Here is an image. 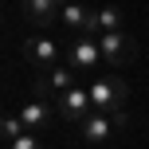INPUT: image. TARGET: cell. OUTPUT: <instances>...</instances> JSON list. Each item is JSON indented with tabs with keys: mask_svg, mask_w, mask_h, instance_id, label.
<instances>
[{
	"mask_svg": "<svg viewBox=\"0 0 149 149\" xmlns=\"http://www.w3.org/2000/svg\"><path fill=\"white\" fill-rule=\"evenodd\" d=\"M20 134H28L24 122H20V114H4V118H0V137H4V145H12Z\"/></svg>",
	"mask_w": 149,
	"mask_h": 149,
	"instance_id": "cell-11",
	"label": "cell"
},
{
	"mask_svg": "<svg viewBox=\"0 0 149 149\" xmlns=\"http://www.w3.org/2000/svg\"><path fill=\"white\" fill-rule=\"evenodd\" d=\"M67 67H74V71H94L98 63H102V47H98V39H86V36H74L71 39V47H67Z\"/></svg>",
	"mask_w": 149,
	"mask_h": 149,
	"instance_id": "cell-6",
	"label": "cell"
},
{
	"mask_svg": "<svg viewBox=\"0 0 149 149\" xmlns=\"http://www.w3.org/2000/svg\"><path fill=\"white\" fill-rule=\"evenodd\" d=\"M122 126H126V114H94L90 110L86 118L79 122V134H82L86 145H110Z\"/></svg>",
	"mask_w": 149,
	"mask_h": 149,
	"instance_id": "cell-2",
	"label": "cell"
},
{
	"mask_svg": "<svg viewBox=\"0 0 149 149\" xmlns=\"http://www.w3.org/2000/svg\"><path fill=\"white\" fill-rule=\"evenodd\" d=\"M94 20H98V31H122V12L114 4H102V8H94Z\"/></svg>",
	"mask_w": 149,
	"mask_h": 149,
	"instance_id": "cell-10",
	"label": "cell"
},
{
	"mask_svg": "<svg viewBox=\"0 0 149 149\" xmlns=\"http://www.w3.org/2000/svg\"><path fill=\"white\" fill-rule=\"evenodd\" d=\"M24 59H28L31 67L47 71V67L59 63V43L47 39V36H28V39H24Z\"/></svg>",
	"mask_w": 149,
	"mask_h": 149,
	"instance_id": "cell-8",
	"label": "cell"
},
{
	"mask_svg": "<svg viewBox=\"0 0 149 149\" xmlns=\"http://www.w3.org/2000/svg\"><path fill=\"white\" fill-rule=\"evenodd\" d=\"M55 110H59L63 122H74V126H79V122L94 110V106H90V90H86V86H71L67 94L55 98Z\"/></svg>",
	"mask_w": 149,
	"mask_h": 149,
	"instance_id": "cell-7",
	"label": "cell"
},
{
	"mask_svg": "<svg viewBox=\"0 0 149 149\" xmlns=\"http://www.w3.org/2000/svg\"><path fill=\"white\" fill-rule=\"evenodd\" d=\"M98 47H102V63L110 71H122V67H130V63L137 59V43L126 31H106V36H98Z\"/></svg>",
	"mask_w": 149,
	"mask_h": 149,
	"instance_id": "cell-3",
	"label": "cell"
},
{
	"mask_svg": "<svg viewBox=\"0 0 149 149\" xmlns=\"http://www.w3.org/2000/svg\"><path fill=\"white\" fill-rule=\"evenodd\" d=\"M8 149H43V137H39V134H20Z\"/></svg>",
	"mask_w": 149,
	"mask_h": 149,
	"instance_id": "cell-12",
	"label": "cell"
},
{
	"mask_svg": "<svg viewBox=\"0 0 149 149\" xmlns=\"http://www.w3.org/2000/svg\"><path fill=\"white\" fill-rule=\"evenodd\" d=\"M74 67H67V63H55V67H47V71H39V79H36V98H47V102H55L59 94H67L71 86H79L74 82Z\"/></svg>",
	"mask_w": 149,
	"mask_h": 149,
	"instance_id": "cell-4",
	"label": "cell"
},
{
	"mask_svg": "<svg viewBox=\"0 0 149 149\" xmlns=\"http://www.w3.org/2000/svg\"><path fill=\"white\" fill-rule=\"evenodd\" d=\"M86 90H90V106H94V114H122V106L130 102V82L122 79L118 71L94 79Z\"/></svg>",
	"mask_w": 149,
	"mask_h": 149,
	"instance_id": "cell-1",
	"label": "cell"
},
{
	"mask_svg": "<svg viewBox=\"0 0 149 149\" xmlns=\"http://www.w3.org/2000/svg\"><path fill=\"white\" fill-rule=\"evenodd\" d=\"M20 12L31 28H51V24H59L63 4L59 0H20Z\"/></svg>",
	"mask_w": 149,
	"mask_h": 149,
	"instance_id": "cell-9",
	"label": "cell"
},
{
	"mask_svg": "<svg viewBox=\"0 0 149 149\" xmlns=\"http://www.w3.org/2000/svg\"><path fill=\"white\" fill-rule=\"evenodd\" d=\"M55 118H59V110H55V102H47V98H31L20 110V122H24L28 134H47V130L55 126Z\"/></svg>",
	"mask_w": 149,
	"mask_h": 149,
	"instance_id": "cell-5",
	"label": "cell"
}]
</instances>
